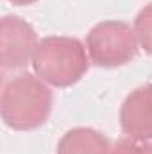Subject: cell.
Masks as SVG:
<instances>
[{
  "instance_id": "ba28073f",
  "label": "cell",
  "mask_w": 152,
  "mask_h": 154,
  "mask_svg": "<svg viewBox=\"0 0 152 154\" xmlns=\"http://www.w3.org/2000/svg\"><path fill=\"white\" fill-rule=\"evenodd\" d=\"M111 154H152V142L136 140V138L127 136V138L114 143Z\"/></svg>"
},
{
  "instance_id": "5b68a950",
  "label": "cell",
  "mask_w": 152,
  "mask_h": 154,
  "mask_svg": "<svg viewBox=\"0 0 152 154\" xmlns=\"http://www.w3.org/2000/svg\"><path fill=\"white\" fill-rule=\"evenodd\" d=\"M120 127L129 138L152 142V82L125 97L120 108Z\"/></svg>"
},
{
  "instance_id": "9c48e42d",
  "label": "cell",
  "mask_w": 152,
  "mask_h": 154,
  "mask_svg": "<svg viewBox=\"0 0 152 154\" xmlns=\"http://www.w3.org/2000/svg\"><path fill=\"white\" fill-rule=\"evenodd\" d=\"M7 2H11V4H14V5H32V4H36L38 0H7Z\"/></svg>"
},
{
  "instance_id": "277c9868",
  "label": "cell",
  "mask_w": 152,
  "mask_h": 154,
  "mask_svg": "<svg viewBox=\"0 0 152 154\" xmlns=\"http://www.w3.org/2000/svg\"><path fill=\"white\" fill-rule=\"evenodd\" d=\"M38 45L34 27L23 18L7 14L0 20V65L4 70H16L32 63Z\"/></svg>"
},
{
  "instance_id": "8992f818",
  "label": "cell",
  "mask_w": 152,
  "mask_h": 154,
  "mask_svg": "<svg viewBox=\"0 0 152 154\" xmlns=\"http://www.w3.org/2000/svg\"><path fill=\"white\" fill-rule=\"evenodd\" d=\"M111 149L113 145L100 131L74 127L61 136L56 154H111Z\"/></svg>"
},
{
  "instance_id": "6da1fadb",
  "label": "cell",
  "mask_w": 152,
  "mask_h": 154,
  "mask_svg": "<svg viewBox=\"0 0 152 154\" xmlns=\"http://www.w3.org/2000/svg\"><path fill=\"white\" fill-rule=\"evenodd\" d=\"M54 95L50 86L36 74H20L2 88L0 115L14 131H34L47 124L52 113Z\"/></svg>"
},
{
  "instance_id": "3957f363",
  "label": "cell",
  "mask_w": 152,
  "mask_h": 154,
  "mask_svg": "<svg viewBox=\"0 0 152 154\" xmlns=\"http://www.w3.org/2000/svg\"><path fill=\"white\" fill-rule=\"evenodd\" d=\"M138 39L132 25L122 20L95 23L86 34V50L93 65L116 68L131 63L138 54Z\"/></svg>"
},
{
  "instance_id": "52a82bcc",
  "label": "cell",
  "mask_w": 152,
  "mask_h": 154,
  "mask_svg": "<svg viewBox=\"0 0 152 154\" xmlns=\"http://www.w3.org/2000/svg\"><path fill=\"white\" fill-rule=\"evenodd\" d=\"M132 29L140 48H143L149 56H152V2L136 14Z\"/></svg>"
},
{
  "instance_id": "7a4b0ae2",
  "label": "cell",
  "mask_w": 152,
  "mask_h": 154,
  "mask_svg": "<svg viewBox=\"0 0 152 154\" xmlns=\"http://www.w3.org/2000/svg\"><path fill=\"white\" fill-rule=\"evenodd\" d=\"M86 45L72 36H47L39 39L32 57L34 74L54 88H68L79 82L90 68Z\"/></svg>"
}]
</instances>
